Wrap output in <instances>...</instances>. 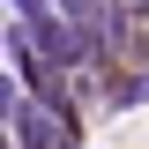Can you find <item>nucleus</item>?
Instances as JSON below:
<instances>
[{
  "mask_svg": "<svg viewBox=\"0 0 149 149\" xmlns=\"http://www.w3.org/2000/svg\"><path fill=\"white\" fill-rule=\"evenodd\" d=\"M8 127L22 134V149H67V134H60V127H45V119H37V104H22Z\"/></svg>",
  "mask_w": 149,
  "mask_h": 149,
  "instance_id": "nucleus-1",
  "label": "nucleus"
},
{
  "mask_svg": "<svg viewBox=\"0 0 149 149\" xmlns=\"http://www.w3.org/2000/svg\"><path fill=\"white\" fill-rule=\"evenodd\" d=\"M104 45H112V52H149V45H142V22H134L127 8H112V15H104Z\"/></svg>",
  "mask_w": 149,
  "mask_h": 149,
  "instance_id": "nucleus-2",
  "label": "nucleus"
},
{
  "mask_svg": "<svg viewBox=\"0 0 149 149\" xmlns=\"http://www.w3.org/2000/svg\"><path fill=\"white\" fill-rule=\"evenodd\" d=\"M119 112H134V104H149V74H134V82H119V97H112Z\"/></svg>",
  "mask_w": 149,
  "mask_h": 149,
  "instance_id": "nucleus-3",
  "label": "nucleus"
},
{
  "mask_svg": "<svg viewBox=\"0 0 149 149\" xmlns=\"http://www.w3.org/2000/svg\"><path fill=\"white\" fill-rule=\"evenodd\" d=\"M142 8H149V0H142Z\"/></svg>",
  "mask_w": 149,
  "mask_h": 149,
  "instance_id": "nucleus-4",
  "label": "nucleus"
}]
</instances>
